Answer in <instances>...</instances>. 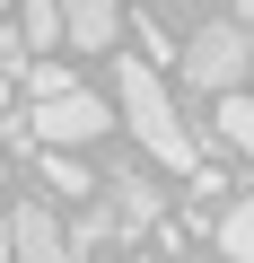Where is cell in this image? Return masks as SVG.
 I'll list each match as a JSON object with an SVG mask.
<instances>
[{
	"label": "cell",
	"mask_w": 254,
	"mask_h": 263,
	"mask_svg": "<svg viewBox=\"0 0 254 263\" xmlns=\"http://www.w3.org/2000/svg\"><path fill=\"white\" fill-rule=\"evenodd\" d=\"M114 88H123V132H132V141H141L149 158H167V167H193V132L175 123V105H167L158 70L114 53Z\"/></svg>",
	"instance_id": "obj_1"
},
{
	"label": "cell",
	"mask_w": 254,
	"mask_h": 263,
	"mask_svg": "<svg viewBox=\"0 0 254 263\" xmlns=\"http://www.w3.org/2000/svg\"><path fill=\"white\" fill-rule=\"evenodd\" d=\"M27 132H35V149H88V141H105V132H114V105H105V97H88V88L70 79V88L35 97Z\"/></svg>",
	"instance_id": "obj_2"
},
{
	"label": "cell",
	"mask_w": 254,
	"mask_h": 263,
	"mask_svg": "<svg viewBox=\"0 0 254 263\" xmlns=\"http://www.w3.org/2000/svg\"><path fill=\"white\" fill-rule=\"evenodd\" d=\"M245 44H254V35H245V18H219V27H193V44H184L175 62H184V79H193V88H210V97H219V88H237V79H245Z\"/></svg>",
	"instance_id": "obj_3"
},
{
	"label": "cell",
	"mask_w": 254,
	"mask_h": 263,
	"mask_svg": "<svg viewBox=\"0 0 254 263\" xmlns=\"http://www.w3.org/2000/svg\"><path fill=\"white\" fill-rule=\"evenodd\" d=\"M96 202H105L114 237H149L158 228V184L149 176H114V184H96Z\"/></svg>",
	"instance_id": "obj_4"
},
{
	"label": "cell",
	"mask_w": 254,
	"mask_h": 263,
	"mask_svg": "<svg viewBox=\"0 0 254 263\" xmlns=\"http://www.w3.org/2000/svg\"><path fill=\"white\" fill-rule=\"evenodd\" d=\"M114 35H123V0H62V44L114 53Z\"/></svg>",
	"instance_id": "obj_5"
},
{
	"label": "cell",
	"mask_w": 254,
	"mask_h": 263,
	"mask_svg": "<svg viewBox=\"0 0 254 263\" xmlns=\"http://www.w3.org/2000/svg\"><path fill=\"white\" fill-rule=\"evenodd\" d=\"M9 254H27V263H53V254H62L53 202H18V211H9Z\"/></svg>",
	"instance_id": "obj_6"
},
{
	"label": "cell",
	"mask_w": 254,
	"mask_h": 263,
	"mask_svg": "<svg viewBox=\"0 0 254 263\" xmlns=\"http://www.w3.org/2000/svg\"><path fill=\"white\" fill-rule=\"evenodd\" d=\"M219 141H228L237 158H254V97H245V88H219Z\"/></svg>",
	"instance_id": "obj_7"
},
{
	"label": "cell",
	"mask_w": 254,
	"mask_h": 263,
	"mask_svg": "<svg viewBox=\"0 0 254 263\" xmlns=\"http://www.w3.org/2000/svg\"><path fill=\"white\" fill-rule=\"evenodd\" d=\"M18 35H27V53H53L62 44V0H18Z\"/></svg>",
	"instance_id": "obj_8"
},
{
	"label": "cell",
	"mask_w": 254,
	"mask_h": 263,
	"mask_svg": "<svg viewBox=\"0 0 254 263\" xmlns=\"http://www.w3.org/2000/svg\"><path fill=\"white\" fill-rule=\"evenodd\" d=\"M219 254H237V263H254V193L219 211Z\"/></svg>",
	"instance_id": "obj_9"
},
{
	"label": "cell",
	"mask_w": 254,
	"mask_h": 263,
	"mask_svg": "<svg viewBox=\"0 0 254 263\" xmlns=\"http://www.w3.org/2000/svg\"><path fill=\"white\" fill-rule=\"evenodd\" d=\"M44 184H53V193H96V176H88L70 149H44Z\"/></svg>",
	"instance_id": "obj_10"
},
{
	"label": "cell",
	"mask_w": 254,
	"mask_h": 263,
	"mask_svg": "<svg viewBox=\"0 0 254 263\" xmlns=\"http://www.w3.org/2000/svg\"><path fill=\"white\" fill-rule=\"evenodd\" d=\"M18 79H27L35 97H53V88H70V70H62V62H35V53H27V70H18Z\"/></svg>",
	"instance_id": "obj_11"
},
{
	"label": "cell",
	"mask_w": 254,
	"mask_h": 263,
	"mask_svg": "<svg viewBox=\"0 0 254 263\" xmlns=\"http://www.w3.org/2000/svg\"><path fill=\"white\" fill-rule=\"evenodd\" d=\"M0 70H9V79L27 70V35H18V27H0Z\"/></svg>",
	"instance_id": "obj_12"
},
{
	"label": "cell",
	"mask_w": 254,
	"mask_h": 263,
	"mask_svg": "<svg viewBox=\"0 0 254 263\" xmlns=\"http://www.w3.org/2000/svg\"><path fill=\"white\" fill-rule=\"evenodd\" d=\"M0 254H9V211H0Z\"/></svg>",
	"instance_id": "obj_13"
},
{
	"label": "cell",
	"mask_w": 254,
	"mask_h": 263,
	"mask_svg": "<svg viewBox=\"0 0 254 263\" xmlns=\"http://www.w3.org/2000/svg\"><path fill=\"white\" fill-rule=\"evenodd\" d=\"M237 18H245V27H254V0H237Z\"/></svg>",
	"instance_id": "obj_14"
},
{
	"label": "cell",
	"mask_w": 254,
	"mask_h": 263,
	"mask_svg": "<svg viewBox=\"0 0 254 263\" xmlns=\"http://www.w3.org/2000/svg\"><path fill=\"white\" fill-rule=\"evenodd\" d=\"M0 105H9V70H0Z\"/></svg>",
	"instance_id": "obj_15"
},
{
	"label": "cell",
	"mask_w": 254,
	"mask_h": 263,
	"mask_svg": "<svg viewBox=\"0 0 254 263\" xmlns=\"http://www.w3.org/2000/svg\"><path fill=\"white\" fill-rule=\"evenodd\" d=\"M245 79H254V44H245Z\"/></svg>",
	"instance_id": "obj_16"
},
{
	"label": "cell",
	"mask_w": 254,
	"mask_h": 263,
	"mask_svg": "<svg viewBox=\"0 0 254 263\" xmlns=\"http://www.w3.org/2000/svg\"><path fill=\"white\" fill-rule=\"evenodd\" d=\"M0 9H9V0H0Z\"/></svg>",
	"instance_id": "obj_17"
}]
</instances>
